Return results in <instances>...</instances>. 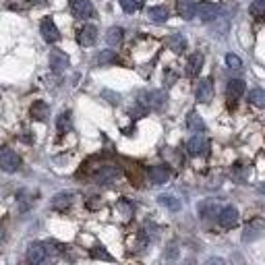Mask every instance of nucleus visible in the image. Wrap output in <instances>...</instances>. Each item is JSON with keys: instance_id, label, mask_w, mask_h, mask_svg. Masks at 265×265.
I'll use <instances>...</instances> for the list:
<instances>
[{"instance_id": "obj_1", "label": "nucleus", "mask_w": 265, "mask_h": 265, "mask_svg": "<svg viewBox=\"0 0 265 265\" xmlns=\"http://www.w3.org/2000/svg\"><path fill=\"white\" fill-rule=\"evenodd\" d=\"M0 168H3L5 172L13 174L21 168V157L13 151V149H5L3 153H0Z\"/></svg>"}, {"instance_id": "obj_2", "label": "nucleus", "mask_w": 265, "mask_h": 265, "mask_svg": "<svg viewBox=\"0 0 265 265\" xmlns=\"http://www.w3.org/2000/svg\"><path fill=\"white\" fill-rule=\"evenodd\" d=\"M197 15L203 23H211V21H216L218 15H220V7L216 3H211V0H203V3L197 7Z\"/></svg>"}, {"instance_id": "obj_3", "label": "nucleus", "mask_w": 265, "mask_h": 265, "mask_svg": "<svg viewBox=\"0 0 265 265\" xmlns=\"http://www.w3.org/2000/svg\"><path fill=\"white\" fill-rule=\"evenodd\" d=\"M218 220H220V226H222V228H226V230L234 228V226L238 224V209L232 207V205L220 209V211H218Z\"/></svg>"}, {"instance_id": "obj_4", "label": "nucleus", "mask_w": 265, "mask_h": 265, "mask_svg": "<svg viewBox=\"0 0 265 265\" xmlns=\"http://www.w3.org/2000/svg\"><path fill=\"white\" fill-rule=\"evenodd\" d=\"M195 97H197L199 104H209L211 99H214V83H211V79H201L197 83Z\"/></svg>"}, {"instance_id": "obj_5", "label": "nucleus", "mask_w": 265, "mask_h": 265, "mask_svg": "<svg viewBox=\"0 0 265 265\" xmlns=\"http://www.w3.org/2000/svg\"><path fill=\"white\" fill-rule=\"evenodd\" d=\"M69 65H71V58L65 54L63 50H52L50 52V67H52V71H54V73L67 71Z\"/></svg>"}, {"instance_id": "obj_6", "label": "nucleus", "mask_w": 265, "mask_h": 265, "mask_svg": "<svg viewBox=\"0 0 265 265\" xmlns=\"http://www.w3.org/2000/svg\"><path fill=\"white\" fill-rule=\"evenodd\" d=\"M39 31H42V37L48 42V44H54V42H58L60 39V31H58V27L54 25V21L52 19H42V25H39Z\"/></svg>"}, {"instance_id": "obj_7", "label": "nucleus", "mask_w": 265, "mask_h": 265, "mask_svg": "<svg viewBox=\"0 0 265 265\" xmlns=\"http://www.w3.org/2000/svg\"><path fill=\"white\" fill-rule=\"evenodd\" d=\"M71 11L77 19L93 17V5L89 3V0H71Z\"/></svg>"}, {"instance_id": "obj_8", "label": "nucleus", "mask_w": 265, "mask_h": 265, "mask_svg": "<svg viewBox=\"0 0 265 265\" xmlns=\"http://www.w3.org/2000/svg\"><path fill=\"white\" fill-rule=\"evenodd\" d=\"M263 230H265V222L259 220V218H255L253 222L247 224V228H244V232H242V240H244V242H253V240H257V238L261 236Z\"/></svg>"}, {"instance_id": "obj_9", "label": "nucleus", "mask_w": 265, "mask_h": 265, "mask_svg": "<svg viewBox=\"0 0 265 265\" xmlns=\"http://www.w3.org/2000/svg\"><path fill=\"white\" fill-rule=\"evenodd\" d=\"M187 149H189L191 155H203V153H207V139H205L201 133H197V135L191 137V141L187 143Z\"/></svg>"}, {"instance_id": "obj_10", "label": "nucleus", "mask_w": 265, "mask_h": 265, "mask_svg": "<svg viewBox=\"0 0 265 265\" xmlns=\"http://www.w3.org/2000/svg\"><path fill=\"white\" fill-rule=\"evenodd\" d=\"M46 257H48V251H46L44 244H39V242L29 244V249H27V261H29V265H37V263H42Z\"/></svg>"}, {"instance_id": "obj_11", "label": "nucleus", "mask_w": 265, "mask_h": 265, "mask_svg": "<svg viewBox=\"0 0 265 265\" xmlns=\"http://www.w3.org/2000/svg\"><path fill=\"white\" fill-rule=\"evenodd\" d=\"M118 176H120V170H118V168L106 166V168H101V170L95 174V180L101 182V185H108V182H114Z\"/></svg>"}, {"instance_id": "obj_12", "label": "nucleus", "mask_w": 265, "mask_h": 265, "mask_svg": "<svg viewBox=\"0 0 265 265\" xmlns=\"http://www.w3.org/2000/svg\"><path fill=\"white\" fill-rule=\"evenodd\" d=\"M168 178H170V170L166 166H153V168H149V180L153 185H164V182H168Z\"/></svg>"}, {"instance_id": "obj_13", "label": "nucleus", "mask_w": 265, "mask_h": 265, "mask_svg": "<svg viewBox=\"0 0 265 265\" xmlns=\"http://www.w3.org/2000/svg\"><path fill=\"white\" fill-rule=\"evenodd\" d=\"M201 69H203V54L201 52H193V54L189 56V63H187V75L197 77Z\"/></svg>"}, {"instance_id": "obj_14", "label": "nucleus", "mask_w": 265, "mask_h": 265, "mask_svg": "<svg viewBox=\"0 0 265 265\" xmlns=\"http://www.w3.org/2000/svg\"><path fill=\"white\" fill-rule=\"evenodd\" d=\"M95 39H97V29H95L93 25H85V27L79 31V44H81V46L89 48V46L95 44Z\"/></svg>"}, {"instance_id": "obj_15", "label": "nucleus", "mask_w": 265, "mask_h": 265, "mask_svg": "<svg viewBox=\"0 0 265 265\" xmlns=\"http://www.w3.org/2000/svg\"><path fill=\"white\" fill-rule=\"evenodd\" d=\"M176 9H178V15H180L182 19H187V21L197 15V5L193 3V0H178Z\"/></svg>"}, {"instance_id": "obj_16", "label": "nucleus", "mask_w": 265, "mask_h": 265, "mask_svg": "<svg viewBox=\"0 0 265 265\" xmlns=\"http://www.w3.org/2000/svg\"><path fill=\"white\" fill-rule=\"evenodd\" d=\"M242 93H244V81H240V79H232V81L228 83V87H226V95H228L230 104H232V101H236Z\"/></svg>"}, {"instance_id": "obj_17", "label": "nucleus", "mask_w": 265, "mask_h": 265, "mask_svg": "<svg viewBox=\"0 0 265 265\" xmlns=\"http://www.w3.org/2000/svg\"><path fill=\"white\" fill-rule=\"evenodd\" d=\"M29 112H31V118H35V120H39V123H44V120L50 116V108H48L46 101H33Z\"/></svg>"}, {"instance_id": "obj_18", "label": "nucleus", "mask_w": 265, "mask_h": 265, "mask_svg": "<svg viewBox=\"0 0 265 265\" xmlns=\"http://www.w3.org/2000/svg\"><path fill=\"white\" fill-rule=\"evenodd\" d=\"M168 48L172 52H176V54H182V52L187 50V37L180 35V33H174L168 37Z\"/></svg>"}, {"instance_id": "obj_19", "label": "nucleus", "mask_w": 265, "mask_h": 265, "mask_svg": "<svg viewBox=\"0 0 265 265\" xmlns=\"http://www.w3.org/2000/svg\"><path fill=\"white\" fill-rule=\"evenodd\" d=\"M168 7H164V5H157V7H153V9H149V19L153 21V23H164L166 19H168Z\"/></svg>"}, {"instance_id": "obj_20", "label": "nucleus", "mask_w": 265, "mask_h": 265, "mask_svg": "<svg viewBox=\"0 0 265 265\" xmlns=\"http://www.w3.org/2000/svg\"><path fill=\"white\" fill-rule=\"evenodd\" d=\"M71 203H73L71 193H58V195H54V199H52V207L54 209H67V207H71Z\"/></svg>"}, {"instance_id": "obj_21", "label": "nucleus", "mask_w": 265, "mask_h": 265, "mask_svg": "<svg viewBox=\"0 0 265 265\" xmlns=\"http://www.w3.org/2000/svg\"><path fill=\"white\" fill-rule=\"evenodd\" d=\"M187 127H189L193 133H203V131H205V123H203V118H201L197 112H191V114L187 116Z\"/></svg>"}, {"instance_id": "obj_22", "label": "nucleus", "mask_w": 265, "mask_h": 265, "mask_svg": "<svg viewBox=\"0 0 265 265\" xmlns=\"http://www.w3.org/2000/svg\"><path fill=\"white\" fill-rule=\"evenodd\" d=\"M157 201H160V205H164L170 211H178L180 209V201L174 195H160V197H157Z\"/></svg>"}, {"instance_id": "obj_23", "label": "nucleus", "mask_w": 265, "mask_h": 265, "mask_svg": "<svg viewBox=\"0 0 265 265\" xmlns=\"http://www.w3.org/2000/svg\"><path fill=\"white\" fill-rule=\"evenodd\" d=\"M249 101L253 106H257V108H265V91L263 89H251L249 91Z\"/></svg>"}, {"instance_id": "obj_24", "label": "nucleus", "mask_w": 265, "mask_h": 265, "mask_svg": "<svg viewBox=\"0 0 265 265\" xmlns=\"http://www.w3.org/2000/svg\"><path fill=\"white\" fill-rule=\"evenodd\" d=\"M123 35H125V31L120 27H110L108 33H106V42H108L110 46H118L123 42Z\"/></svg>"}, {"instance_id": "obj_25", "label": "nucleus", "mask_w": 265, "mask_h": 265, "mask_svg": "<svg viewBox=\"0 0 265 265\" xmlns=\"http://www.w3.org/2000/svg\"><path fill=\"white\" fill-rule=\"evenodd\" d=\"M120 3V7H123V11L125 13H135V11H139L143 5H145V0H118Z\"/></svg>"}, {"instance_id": "obj_26", "label": "nucleus", "mask_w": 265, "mask_h": 265, "mask_svg": "<svg viewBox=\"0 0 265 265\" xmlns=\"http://www.w3.org/2000/svg\"><path fill=\"white\" fill-rule=\"evenodd\" d=\"M56 129H58V133H60V135H65V133H69V131H71V114H69V112H63V114L58 116V120H56Z\"/></svg>"}, {"instance_id": "obj_27", "label": "nucleus", "mask_w": 265, "mask_h": 265, "mask_svg": "<svg viewBox=\"0 0 265 265\" xmlns=\"http://www.w3.org/2000/svg\"><path fill=\"white\" fill-rule=\"evenodd\" d=\"M251 15H253L255 19H263V17H265V0H253Z\"/></svg>"}, {"instance_id": "obj_28", "label": "nucleus", "mask_w": 265, "mask_h": 265, "mask_svg": "<svg viewBox=\"0 0 265 265\" xmlns=\"http://www.w3.org/2000/svg\"><path fill=\"white\" fill-rule=\"evenodd\" d=\"M114 60H116V54H114L112 50H104V52H99L97 58H95L97 65H110V63H114Z\"/></svg>"}, {"instance_id": "obj_29", "label": "nucleus", "mask_w": 265, "mask_h": 265, "mask_svg": "<svg viewBox=\"0 0 265 265\" xmlns=\"http://www.w3.org/2000/svg\"><path fill=\"white\" fill-rule=\"evenodd\" d=\"M199 211H201V216H203V218H211V216H216V203H214V201H205V203H201Z\"/></svg>"}, {"instance_id": "obj_30", "label": "nucleus", "mask_w": 265, "mask_h": 265, "mask_svg": "<svg viewBox=\"0 0 265 265\" xmlns=\"http://www.w3.org/2000/svg\"><path fill=\"white\" fill-rule=\"evenodd\" d=\"M91 257H93V259H104V261H112V255L106 251V249H101V247L91 249Z\"/></svg>"}, {"instance_id": "obj_31", "label": "nucleus", "mask_w": 265, "mask_h": 265, "mask_svg": "<svg viewBox=\"0 0 265 265\" xmlns=\"http://www.w3.org/2000/svg\"><path fill=\"white\" fill-rule=\"evenodd\" d=\"M226 65L230 69H240L242 67V60L236 56V54H226Z\"/></svg>"}, {"instance_id": "obj_32", "label": "nucleus", "mask_w": 265, "mask_h": 265, "mask_svg": "<svg viewBox=\"0 0 265 265\" xmlns=\"http://www.w3.org/2000/svg\"><path fill=\"white\" fill-rule=\"evenodd\" d=\"M203 265H226V263H224V259H220V257H211V259H207Z\"/></svg>"}, {"instance_id": "obj_33", "label": "nucleus", "mask_w": 265, "mask_h": 265, "mask_svg": "<svg viewBox=\"0 0 265 265\" xmlns=\"http://www.w3.org/2000/svg\"><path fill=\"white\" fill-rule=\"evenodd\" d=\"M3 238H5V228L0 226V240H3Z\"/></svg>"}, {"instance_id": "obj_34", "label": "nucleus", "mask_w": 265, "mask_h": 265, "mask_svg": "<svg viewBox=\"0 0 265 265\" xmlns=\"http://www.w3.org/2000/svg\"><path fill=\"white\" fill-rule=\"evenodd\" d=\"M259 193H265V182H263V185H259Z\"/></svg>"}, {"instance_id": "obj_35", "label": "nucleus", "mask_w": 265, "mask_h": 265, "mask_svg": "<svg viewBox=\"0 0 265 265\" xmlns=\"http://www.w3.org/2000/svg\"><path fill=\"white\" fill-rule=\"evenodd\" d=\"M37 265H50V261H48V259H44V261H42V263H37Z\"/></svg>"}]
</instances>
